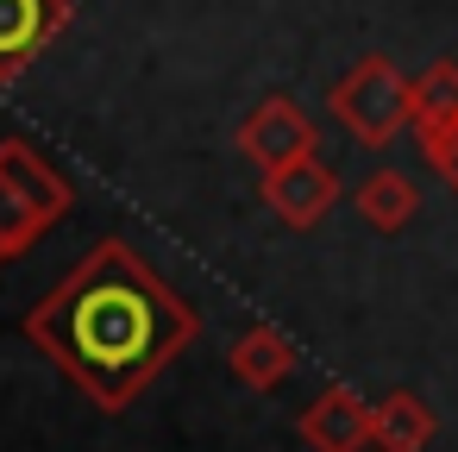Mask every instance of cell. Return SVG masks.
Segmentation results:
<instances>
[{"label":"cell","instance_id":"1","mask_svg":"<svg viewBox=\"0 0 458 452\" xmlns=\"http://www.w3.org/2000/svg\"><path fill=\"white\" fill-rule=\"evenodd\" d=\"M201 333V314L170 289L126 239H95L82 264L26 314V339L101 408H132L164 364H176Z\"/></svg>","mask_w":458,"mask_h":452},{"label":"cell","instance_id":"2","mask_svg":"<svg viewBox=\"0 0 458 452\" xmlns=\"http://www.w3.org/2000/svg\"><path fill=\"white\" fill-rule=\"evenodd\" d=\"M327 107H333V120L358 139V145H389L402 126H408V76L389 64V57H358L339 82H333V95H327Z\"/></svg>","mask_w":458,"mask_h":452},{"label":"cell","instance_id":"3","mask_svg":"<svg viewBox=\"0 0 458 452\" xmlns=\"http://www.w3.org/2000/svg\"><path fill=\"white\" fill-rule=\"evenodd\" d=\"M233 145H239V158H251L264 176L283 170V164H295V158H314V151H320V145H314V120H308L301 101H289V95H264V101L239 120Z\"/></svg>","mask_w":458,"mask_h":452},{"label":"cell","instance_id":"4","mask_svg":"<svg viewBox=\"0 0 458 452\" xmlns=\"http://www.w3.org/2000/svg\"><path fill=\"white\" fill-rule=\"evenodd\" d=\"M295 433H301L308 452H364V446H370V402H364L352 383H327V389L301 408Z\"/></svg>","mask_w":458,"mask_h":452},{"label":"cell","instance_id":"5","mask_svg":"<svg viewBox=\"0 0 458 452\" xmlns=\"http://www.w3.org/2000/svg\"><path fill=\"white\" fill-rule=\"evenodd\" d=\"M70 26V0H0V82L32 70V57Z\"/></svg>","mask_w":458,"mask_h":452},{"label":"cell","instance_id":"6","mask_svg":"<svg viewBox=\"0 0 458 452\" xmlns=\"http://www.w3.org/2000/svg\"><path fill=\"white\" fill-rule=\"evenodd\" d=\"M0 189H7V195L38 220V226L64 220V214H70V201H76V195H70V183H64V176H57V170L26 145V139H0Z\"/></svg>","mask_w":458,"mask_h":452},{"label":"cell","instance_id":"7","mask_svg":"<svg viewBox=\"0 0 458 452\" xmlns=\"http://www.w3.org/2000/svg\"><path fill=\"white\" fill-rule=\"evenodd\" d=\"M264 201L276 208L283 226H320L333 214V201H339V176L320 158H295V164L264 176Z\"/></svg>","mask_w":458,"mask_h":452},{"label":"cell","instance_id":"8","mask_svg":"<svg viewBox=\"0 0 458 452\" xmlns=\"http://www.w3.org/2000/svg\"><path fill=\"white\" fill-rule=\"evenodd\" d=\"M433 433L439 421L414 389H389L383 402H370V452H427Z\"/></svg>","mask_w":458,"mask_h":452},{"label":"cell","instance_id":"9","mask_svg":"<svg viewBox=\"0 0 458 452\" xmlns=\"http://www.w3.org/2000/svg\"><path fill=\"white\" fill-rule=\"evenodd\" d=\"M226 358H233V377H239L245 389H276V383L301 364V352H295V339H289L283 327H251V333H239V345H233Z\"/></svg>","mask_w":458,"mask_h":452},{"label":"cell","instance_id":"10","mask_svg":"<svg viewBox=\"0 0 458 452\" xmlns=\"http://www.w3.org/2000/svg\"><path fill=\"white\" fill-rule=\"evenodd\" d=\"M352 208H358V220H364L370 233H402V226L420 214V189H414L402 170H370V176L358 183Z\"/></svg>","mask_w":458,"mask_h":452},{"label":"cell","instance_id":"11","mask_svg":"<svg viewBox=\"0 0 458 452\" xmlns=\"http://www.w3.org/2000/svg\"><path fill=\"white\" fill-rule=\"evenodd\" d=\"M408 120H414V139L458 126V64H452V57L427 64V70L408 82Z\"/></svg>","mask_w":458,"mask_h":452},{"label":"cell","instance_id":"12","mask_svg":"<svg viewBox=\"0 0 458 452\" xmlns=\"http://www.w3.org/2000/svg\"><path fill=\"white\" fill-rule=\"evenodd\" d=\"M45 226L7 195V189H0V258H20V252H32V239H38Z\"/></svg>","mask_w":458,"mask_h":452},{"label":"cell","instance_id":"13","mask_svg":"<svg viewBox=\"0 0 458 452\" xmlns=\"http://www.w3.org/2000/svg\"><path fill=\"white\" fill-rule=\"evenodd\" d=\"M420 158L433 164V176L458 195V126H445V132H427L420 139Z\"/></svg>","mask_w":458,"mask_h":452}]
</instances>
